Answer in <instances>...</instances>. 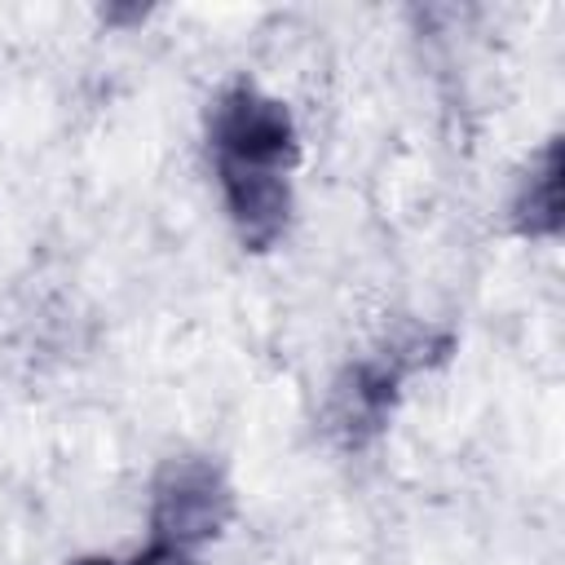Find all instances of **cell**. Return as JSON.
<instances>
[{"mask_svg":"<svg viewBox=\"0 0 565 565\" xmlns=\"http://www.w3.org/2000/svg\"><path fill=\"white\" fill-rule=\"evenodd\" d=\"M216 137L225 146V163H243V168H265L287 150V115L274 102H256V97H234L221 110Z\"/></svg>","mask_w":565,"mask_h":565,"instance_id":"6da1fadb","label":"cell"},{"mask_svg":"<svg viewBox=\"0 0 565 565\" xmlns=\"http://www.w3.org/2000/svg\"><path fill=\"white\" fill-rule=\"evenodd\" d=\"M225 185H230V203H234L238 221H247L252 230H274L278 225V216L287 207V194L265 168L225 163Z\"/></svg>","mask_w":565,"mask_h":565,"instance_id":"7a4b0ae2","label":"cell"}]
</instances>
